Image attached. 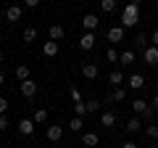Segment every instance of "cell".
I'll list each match as a JSON object with an SVG mask.
<instances>
[{
	"label": "cell",
	"instance_id": "obj_1",
	"mask_svg": "<svg viewBox=\"0 0 158 148\" xmlns=\"http://www.w3.org/2000/svg\"><path fill=\"white\" fill-rule=\"evenodd\" d=\"M140 24V6L137 3H127L124 11H121V27L124 29H132Z\"/></svg>",
	"mask_w": 158,
	"mask_h": 148
},
{
	"label": "cell",
	"instance_id": "obj_2",
	"mask_svg": "<svg viewBox=\"0 0 158 148\" xmlns=\"http://www.w3.org/2000/svg\"><path fill=\"white\" fill-rule=\"evenodd\" d=\"M19 93H21L24 98H34L37 95V82L34 80H24L21 85H19Z\"/></svg>",
	"mask_w": 158,
	"mask_h": 148
},
{
	"label": "cell",
	"instance_id": "obj_3",
	"mask_svg": "<svg viewBox=\"0 0 158 148\" xmlns=\"http://www.w3.org/2000/svg\"><path fill=\"white\" fill-rule=\"evenodd\" d=\"M82 27H85V32H95V29L100 27V19H98L95 13H85V16H82Z\"/></svg>",
	"mask_w": 158,
	"mask_h": 148
},
{
	"label": "cell",
	"instance_id": "obj_4",
	"mask_svg": "<svg viewBox=\"0 0 158 148\" xmlns=\"http://www.w3.org/2000/svg\"><path fill=\"white\" fill-rule=\"evenodd\" d=\"M142 61H145L148 66H158V48L156 45H148L145 53H142Z\"/></svg>",
	"mask_w": 158,
	"mask_h": 148
},
{
	"label": "cell",
	"instance_id": "obj_5",
	"mask_svg": "<svg viewBox=\"0 0 158 148\" xmlns=\"http://www.w3.org/2000/svg\"><path fill=\"white\" fill-rule=\"evenodd\" d=\"M21 16H24V8L21 6H8L6 8V21L16 24V21H21Z\"/></svg>",
	"mask_w": 158,
	"mask_h": 148
},
{
	"label": "cell",
	"instance_id": "obj_6",
	"mask_svg": "<svg viewBox=\"0 0 158 148\" xmlns=\"http://www.w3.org/2000/svg\"><path fill=\"white\" fill-rule=\"evenodd\" d=\"M95 32H85L82 34V37H79V48H82V50H92V48H95Z\"/></svg>",
	"mask_w": 158,
	"mask_h": 148
},
{
	"label": "cell",
	"instance_id": "obj_7",
	"mask_svg": "<svg viewBox=\"0 0 158 148\" xmlns=\"http://www.w3.org/2000/svg\"><path fill=\"white\" fill-rule=\"evenodd\" d=\"M106 37H108V42H111V45H113V42H121V40H124V27H111Z\"/></svg>",
	"mask_w": 158,
	"mask_h": 148
},
{
	"label": "cell",
	"instance_id": "obj_8",
	"mask_svg": "<svg viewBox=\"0 0 158 148\" xmlns=\"http://www.w3.org/2000/svg\"><path fill=\"white\" fill-rule=\"evenodd\" d=\"M58 50H61V45H58L56 40H48L45 45H42V53H45L48 58H56V56H58Z\"/></svg>",
	"mask_w": 158,
	"mask_h": 148
},
{
	"label": "cell",
	"instance_id": "obj_9",
	"mask_svg": "<svg viewBox=\"0 0 158 148\" xmlns=\"http://www.w3.org/2000/svg\"><path fill=\"white\" fill-rule=\"evenodd\" d=\"M61 137H63V127L61 124H50V127H48V140H50V143H58Z\"/></svg>",
	"mask_w": 158,
	"mask_h": 148
},
{
	"label": "cell",
	"instance_id": "obj_10",
	"mask_svg": "<svg viewBox=\"0 0 158 148\" xmlns=\"http://www.w3.org/2000/svg\"><path fill=\"white\" fill-rule=\"evenodd\" d=\"M34 127H37V124H34V119H21V122H19V132L27 135V137L34 132Z\"/></svg>",
	"mask_w": 158,
	"mask_h": 148
},
{
	"label": "cell",
	"instance_id": "obj_11",
	"mask_svg": "<svg viewBox=\"0 0 158 148\" xmlns=\"http://www.w3.org/2000/svg\"><path fill=\"white\" fill-rule=\"evenodd\" d=\"M148 108H150V103L142 101V98H135V101H132V111H135V114H140V116H142Z\"/></svg>",
	"mask_w": 158,
	"mask_h": 148
},
{
	"label": "cell",
	"instance_id": "obj_12",
	"mask_svg": "<svg viewBox=\"0 0 158 148\" xmlns=\"http://www.w3.org/2000/svg\"><path fill=\"white\" fill-rule=\"evenodd\" d=\"M124 130L129 132V135H135V132H140V130H142V119H140V116H132V119L127 122V127H124Z\"/></svg>",
	"mask_w": 158,
	"mask_h": 148
},
{
	"label": "cell",
	"instance_id": "obj_13",
	"mask_svg": "<svg viewBox=\"0 0 158 148\" xmlns=\"http://www.w3.org/2000/svg\"><path fill=\"white\" fill-rule=\"evenodd\" d=\"M82 77H85V80H95L98 77V66L95 63H82Z\"/></svg>",
	"mask_w": 158,
	"mask_h": 148
},
{
	"label": "cell",
	"instance_id": "obj_14",
	"mask_svg": "<svg viewBox=\"0 0 158 148\" xmlns=\"http://www.w3.org/2000/svg\"><path fill=\"white\" fill-rule=\"evenodd\" d=\"M127 85H129L132 90H140V87L145 85V77H142V74H129V80H127Z\"/></svg>",
	"mask_w": 158,
	"mask_h": 148
},
{
	"label": "cell",
	"instance_id": "obj_15",
	"mask_svg": "<svg viewBox=\"0 0 158 148\" xmlns=\"http://www.w3.org/2000/svg\"><path fill=\"white\" fill-rule=\"evenodd\" d=\"M48 34H50V40H56V42H58V40H63V34H66V29H63L61 24H53V27L48 29Z\"/></svg>",
	"mask_w": 158,
	"mask_h": 148
},
{
	"label": "cell",
	"instance_id": "obj_16",
	"mask_svg": "<svg viewBox=\"0 0 158 148\" xmlns=\"http://www.w3.org/2000/svg\"><path fill=\"white\" fill-rule=\"evenodd\" d=\"M127 98V87H116L113 93H108V103H118Z\"/></svg>",
	"mask_w": 158,
	"mask_h": 148
},
{
	"label": "cell",
	"instance_id": "obj_17",
	"mask_svg": "<svg viewBox=\"0 0 158 148\" xmlns=\"http://www.w3.org/2000/svg\"><path fill=\"white\" fill-rule=\"evenodd\" d=\"M82 143H85L87 148H95L98 143H100V137H98V132H85V135H82Z\"/></svg>",
	"mask_w": 158,
	"mask_h": 148
},
{
	"label": "cell",
	"instance_id": "obj_18",
	"mask_svg": "<svg viewBox=\"0 0 158 148\" xmlns=\"http://www.w3.org/2000/svg\"><path fill=\"white\" fill-rule=\"evenodd\" d=\"M148 45H150V42H148V34H137V37H135V48H137V50H140V53H145V48Z\"/></svg>",
	"mask_w": 158,
	"mask_h": 148
},
{
	"label": "cell",
	"instance_id": "obj_19",
	"mask_svg": "<svg viewBox=\"0 0 158 148\" xmlns=\"http://www.w3.org/2000/svg\"><path fill=\"white\" fill-rule=\"evenodd\" d=\"M74 114H77V116H87V114H90V106H87V101L74 103Z\"/></svg>",
	"mask_w": 158,
	"mask_h": 148
},
{
	"label": "cell",
	"instance_id": "obj_20",
	"mask_svg": "<svg viewBox=\"0 0 158 148\" xmlns=\"http://www.w3.org/2000/svg\"><path fill=\"white\" fill-rule=\"evenodd\" d=\"M16 77H19V82L32 80V77H29V66H27V63H19V66H16Z\"/></svg>",
	"mask_w": 158,
	"mask_h": 148
},
{
	"label": "cell",
	"instance_id": "obj_21",
	"mask_svg": "<svg viewBox=\"0 0 158 148\" xmlns=\"http://www.w3.org/2000/svg\"><path fill=\"white\" fill-rule=\"evenodd\" d=\"M135 50H124L121 56H118V63H124V66H129V63H135Z\"/></svg>",
	"mask_w": 158,
	"mask_h": 148
},
{
	"label": "cell",
	"instance_id": "obj_22",
	"mask_svg": "<svg viewBox=\"0 0 158 148\" xmlns=\"http://www.w3.org/2000/svg\"><path fill=\"white\" fill-rule=\"evenodd\" d=\"M100 124L103 127H113V124H116V116H113L111 111H103V114H100Z\"/></svg>",
	"mask_w": 158,
	"mask_h": 148
},
{
	"label": "cell",
	"instance_id": "obj_23",
	"mask_svg": "<svg viewBox=\"0 0 158 148\" xmlns=\"http://www.w3.org/2000/svg\"><path fill=\"white\" fill-rule=\"evenodd\" d=\"M108 82H111V85H121V82H124V74L118 72V69H113V72L108 74Z\"/></svg>",
	"mask_w": 158,
	"mask_h": 148
},
{
	"label": "cell",
	"instance_id": "obj_24",
	"mask_svg": "<svg viewBox=\"0 0 158 148\" xmlns=\"http://www.w3.org/2000/svg\"><path fill=\"white\" fill-rule=\"evenodd\" d=\"M48 122V108H37L34 111V124H45Z\"/></svg>",
	"mask_w": 158,
	"mask_h": 148
},
{
	"label": "cell",
	"instance_id": "obj_25",
	"mask_svg": "<svg viewBox=\"0 0 158 148\" xmlns=\"http://www.w3.org/2000/svg\"><path fill=\"white\" fill-rule=\"evenodd\" d=\"M82 127H85V122H82V116H74V119L69 122V130H71V132H82Z\"/></svg>",
	"mask_w": 158,
	"mask_h": 148
},
{
	"label": "cell",
	"instance_id": "obj_26",
	"mask_svg": "<svg viewBox=\"0 0 158 148\" xmlns=\"http://www.w3.org/2000/svg\"><path fill=\"white\" fill-rule=\"evenodd\" d=\"M116 0H100V11H106V13H111V11H116Z\"/></svg>",
	"mask_w": 158,
	"mask_h": 148
},
{
	"label": "cell",
	"instance_id": "obj_27",
	"mask_svg": "<svg viewBox=\"0 0 158 148\" xmlns=\"http://www.w3.org/2000/svg\"><path fill=\"white\" fill-rule=\"evenodd\" d=\"M21 37H24V42H32V40H37V29H34V27H27Z\"/></svg>",
	"mask_w": 158,
	"mask_h": 148
},
{
	"label": "cell",
	"instance_id": "obj_28",
	"mask_svg": "<svg viewBox=\"0 0 158 148\" xmlns=\"http://www.w3.org/2000/svg\"><path fill=\"white\" fill-rule=\"evenodd\" d=\"M118 56H121V53H118V50H116V48H113V45H111V48H108V50H106V58H108V61H111V63H113V61H118Z\"/></svg>",
	"mask_w": 158,
	"mask_h": 148
},
{
	"label": "cell",
	"instance_id": "obj_29",
	"mask_svg": "<svg viewBox=\"0 0 158 148\" xmlns=\"http://www.w3.org/2000/svg\"><path fill=\"white\" fill-rule=\"evenodd\" d=\"M145 135L150 137V140H158V127H156V124H148V127H145Z\"/></svg>",
	"mask_w": 158,
	"mask_h": 148
},
{
	"label": "cell",
	"instance_id": "obj_30",
	"mask_svg": "<svg viewBox=\"0 0 158 148\" xmlns=\"http://www.w3.org/2000/svg\"><path fill=\"white\" fill-rule=\"evenodd\" d=\"M69 98H71L74 103H79V101H82V93H79V87H69Z\"/></svg>",
	"mask_w": 158,
	"mask_h": 148
},
{
	"label": "cell",
	"instance_id": "obj_31",
	"mask_svg": "<svg viewBox=\"0 0 158 148\" xmlns=\"http://www.w3.org/2000/svg\"><path fill=\"white\" fill-rule=\"evenodd\" d=\"M87 106H90V114H92V111H98V108H100V101H98V98H90V101H87Z\"/></svg>",
	"mask_w": 158,
	"mask_h": 148
},
{
	"label": "cell",
	"instance_id": "obj_32",
	"mask_svg": "<svg viewBox=\"0 0 158 148\" xmlns=\"http://www.w3.org/2000/svg\"><path fill=\"white\" fill-rule=\"evenodd\" d=\"M6 111H8V101H6V98H0V116L6 114Z\"/></svg>",
	"mask_w": 158,
	"mask_h": 148
},
{
	"label": "cell",
	"instance_id": "obj_33",
	"mask_svg": "<svg viewBox=\"0 0 158 148\" xmlns=\"http://www.w3.org/2000/svg\"><path fill=\"white\" fill-rule=\"evenodd\" d=\"M11 127V122H8V116H0V130H8Z\"/></svg>",
	"mask_w": 158,
	"mask_h": 148
},
{
	"label": "cell",
	"instance_id": "obj_34",
	"mask_svg": "<svg viewBox=\"0 0 158 148\" xmlns=\"http://www.w3.org/2000/svg\"><path fill=\"white\" fill-rule=\"evenodd\" d=\"M153 114H156V111H153V108H148L145 114H142V119H145V122H153Z\"/></svg>",
	"mask_w": 158,
	"mask_h": 148
},
{
	"label": "cell",
	"instance_id": "obj_35",
	"mask_svg": "<svg viewBox=\"0 0 158 148\" xmlns=\"http://www.w3.org/2000/svg\"><path fill=\"white\" fill-rule=\"evenodd\" d=\"M150 108H153V111H158V93L153 95V101H150Z\"/></svg>",
	"mask_w": 158,
	"mask_h": 148
},
{
	"label": "cell",
	"instance_id": "obj_36",
	"mask_svg": "<svg viewBox=\"0 0 158 148\" xmlns=\"http://www.w3.org/2000/svg\"><path fill=\"white\" fill-rule=\"evenodd\" d=\"M150 42H153V45H156V48H158V29H156V32H153V34H150Z\"/></svg>",
	"mask_w": 158,
	"mask_h": 148
},
{
	"label": "cell",
	"instance_id": "obj_37",
	"mask_svg": "<svg viewBox=\"0 0 158 148\" xmlns=\"http://www.w3.org/2000/svg\"><path fill=\"white\" fill-rule=\"evenodd\" d=\"M121 148H140V146H137L135 140H127V143H124V146H121Z\"/></svg>",
	"mask_w": 158,
	"mask_h": 148
},
{
	"label": "cell",
	"instance_id": "obj_38",
	"mask_svg": "<svg viewBox=\"0 0 158 148\" xmlns=\"http://www.w3.org/2000/svg\"><path fill=\"white\" fill-rule=\"evenodd\" d=\"M40 6V0H27V8H37Z\"/></svg>",
	"mask_w": 158,
	"mask_h": 148
},
{
	"label": "cell",
	"instance_id": "obj_39",
	"mask_svg": "<svg viewBox=\"0 0 158 148\" xmlns=\"http://www.w3.org/2000/svg\"><path fill=\"white\" fill-rule=\"evenodd\" d=\"M3 82H6V74H3V72H0V85H3Z\"/></svg>",
	"mask_w": 158,
	"mask_h": 148
},
{
	"label": "cell",
	"instance_id": "obj_40",
	"mask_svg": "<svg viewBox=\"0 0 158 148\" xmlns=\"http://www.w3.org/2000/svg\"><path fill=\"white\" fill-rule=\"evenodd\" d=\"M3 61H6V56H3V50H0V63H3Z\"/></svg>",
	"mask_w": 158,
	"mask_h": 148
},
{
	"label": "cell",
	"instance_id": "obj_41",
	"mask_svg": "<svg viewBox=\"0 0 158 148\" xmlns=\"http://www.w3.org/2000/svg\"><path fill=\"white\" fill-rule=\"evenodd\" d=\"M0 42H3V34H0Z\"/></svg>",
	"mask_w": 158,
	"mask_h": 148
}]
</instances>
